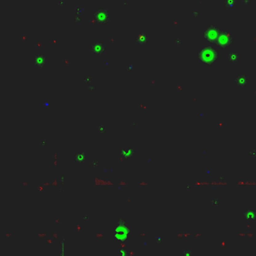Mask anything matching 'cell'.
Returning <instances> with one entry per match:
<instances>
[{
    "mask_svg": "<svg viewBox=\"0 0 256 256\" xmlns=\"http://www.w3.org/2000/svg\"><path fill=\"white\" fill-rule=\"evenodd\" d=\"M236 2V0H225V3H227V6H234V3Z\"/></svg>",
    "mask_w": 256,
    "mask_h": 256,
    "instance_id": "obj_10",
    "label": "cell"
},
{
    "mask_svg": "<svg viewBox=\"0 0 256 256\" xmlns=\"http://www.w3.org/2000/svg\"><path fill=\"white\" fill-rule=\"evenodd\" d=\"M198 59L204 65H213L219 59V52L211 45H206L198 53Z\"/></svg>",
    "mask_w": 256,
    "mask_h": 256,
    "instance_id": "obj_1",
    "label": "cell"
},
{
    "mask_svg": "<svg viewBox=\"0 0 256 256\" xmlns=\"http://www.w3.org/2000/svg\"><path fill=\"white\" fill-rule=\"evenodd\" d=\"M235 81H236V83L238 86L242 87V86H246V84L248 81H247V78H246L244 75H239V76L237 77Z\"/></svg>",
    "mask_w": 256,
    "mask_h": 256,
    "instance_id": "obj_7",
    "label": "cell"
},
{
    "mask_svg": "<svg viewBox=\"0 0 256 256\" xmlns=\"http://www.w3.org/2000/svg\"><path fill=\"white\" fill-rule=\"evenodd\" d=\"M232 43V35L228 31L220 32L215 44L222 48L228 47Z\"/></svg>",
    "mask_w": 256,
    "mask_h": 256,
    "instance_id": "obj_3",
    "label": "cell"
},
{
    "mask_svg": "<svg viewBox=\"0 0 256 256\" xmlns=\"http://www.w3.org/2000/svg\"><path fill=\"white\" fill-rule=\"evenodd\" d=\"M220 30L215 25H209L206 26L202 34L203 38L208 43H215L217 39L219 34L220 33Z\"/></svg>",
    "mask_w": 256,
    "mask_h": 256,
    "instance_id": "obj_2",
    "label": "cell"
},
{
    "mask_svg": "<svg viewBox=\"0 0 256 256\" xmlns=\"http://www.w3.org/2000/svg\"><path fill=\"white\" fill-rule=\"evenodd\" d=\"M239 59V54L237 52H234V51H232V52H230L229 56H228V59L231 63H235L238 62Z\"/></svg>",
    "mask_w": 256,
    "mask_h": 256,
    "instance_id": "obj_9",
    "label": "cell"
},
{
    "mask_svg": "<svg viewBox=\"0 0 256 256\" xmlns=\"http://www.w3.org/2000/svg\"><path fill=\"white\" fill-rule=\"evenodd\" d=\"M90 50L95 54H102L105 52V47L102 42H93L90 47Z\"/></svg>",
    "mask_w": 256,
    "mask_h": 256,
    "instance_id": "obj_5",
    "label": "cell"
},
{
    "mask_svg": "<svg viewBox=\"0 0 256 256\" xmlns=\"http://www.w3.org/2000/svg\"><path fill=\"white\" fill-rule=\"evenodd\" d=\"M136 41L138 44H146L149 41V35L145 32H140L136 37Z\"/></svg>",
    "mask_w": 256,
    "mask_h": 256,
    "instance_id": "obj_6",
    "label": "cell"
},
{
    "mask_svg": "<svg viewBox=\"0 0 256 256\" xmlns=\"http://www.w3.org/2000/svg\"><path fill=\"white\" fill-rule=\"evenodd\" d=\"M93 19L98 23H107L109 20V13L107 10H97L93 14Z\"/></svg>",
    "mask_w": 256,
    "mask_h": 256,
    "instance_id": "obj_4",
    "label": "cell"
},
{
    "mask_svg": "<svg viewBox=\"0 0 256 256\" xmlns=\"http://www.w3.org/2000/svg\"><path fill=\"white\" fill-rule=\"evenodd\" d=\"M35 65L38 66H39V67L42 68L44 67V65H45L46 63V59L44 58V56H35Z\"/></svg>",
    "mask_w": 256,
    "mask_h": 256,
    "instance_id": "obj_8",
    "label": "cell"
}]
</instances>
